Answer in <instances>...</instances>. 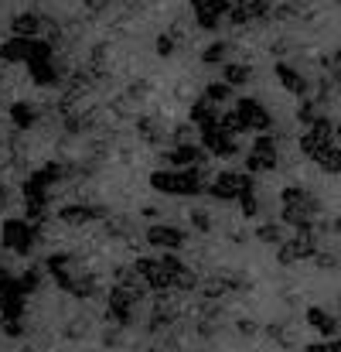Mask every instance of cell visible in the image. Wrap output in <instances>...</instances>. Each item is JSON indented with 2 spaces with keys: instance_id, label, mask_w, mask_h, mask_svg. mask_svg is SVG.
Wrapping results in <instances>:
<instances>
[{
  "instance_id": "6da1fadb",
  "label": "cell",
  "mask_w": 341,
  "mask_h": 352,
  "mask_svg": "<svg viewBox=\"0 0 341 352\" xmlns=\"http://www.w3.org/2000/svg\"><path fill=\"white\" fill-rule=\"evenodd\" d=\"M41 236L45 233L31 219H3V226H0V246L7 253H14V256H27L41 243Z\"/></svg>"
},
{
  "instance_id": "7a4b0ae2",
  "label": "cell",
  "mask_w": 341,
  "mask_h": 352,
  "mask_svg": "<svg viewBox=\"0 0 341 352\" xmlns=\"http://www.w3.org/2000/svg\"><path fill=\"white\" fill-rule=\"evenodd\" d=\"M249 192H256V182L249 171H219L209 185V195L215 202H239Z\"/></svg>"
},
{
  "instance_id": "3957f363",
  "label": "cell",
  "mask_w": 341,
  "mask_h": 352,
  "mask_svg": "<svg viewBox=\"0 0 341 352\" xmlns=\"http://www.w3.org/2000/svg\"><path fill=\"white\" fill-rule=\"evenodd\" d=\"M280 164V140L273 133H259L246 151V171L249 175H270Z\"/></svg>"
},
{
  "instance_id": "277c9868",
  "label": "cell",
  "mask_w": 341,
  "mask_h": 352,
  "mask_svg": "<svg viewBox=\"0 0 341 352\" xmlns=\"http://www.w3.org/2000/svg\"><path fill=\"white\" fill-rule=\"evenodd\" d=\"M143 243L161 250V253H181L188 246V233L181 226H174V223H154V226H147Z\"/></svg>"
},
{
  "instance_id": "5b68a950",
  "label": "cell",
  "mask_w": 341,
  "mask_h": 352,
  "mask_svg": "<svg viewBox=\"0 0 341 352\" xmlns=\"http://www.w3.org/2000/svg\"><path fill=\"white\" fill-rule=\"evenodd\" d=\"M113 212L103 206V202H69L58 209V223L62 226H89V223H99V219H110Z\"/></svg>"
},
{
  "instance_id": "8992f818",
  "label": "cell",
  "mask_w": 341,
  "mask_h": 352,
  "mask_svg": "<svg viewBox=\"0 0 341 352\" xmlns=\"http://www.w3.org/2000/svg\"><path fill=\"white\" fill-rule=\"evenodd\" d=\"M161 168H198V164H209V151L205 144H174L171 151H161L157 154Z\"/></svg>"
},
{
  "instance_id": "52a82bcc",
  "label": "cell",
  "mask_w": 341,
  "mask_h": 352,
  "mask_svg": "<svg viewBox=\"0 0 341 352\" xmlns=\"http://www.w3.org/2000/svg\"><path fill=\"white\" fill-rule=\"evenodd\" d=\"M235 117H239L242 133H246V130H252V133H270V130H273L270 110H266L259 100H252V96H242V100L235 103Z\"/></svg>"
},
{
  "instance_id": "ba28073f",
  "label": "cell",
  "mask_w": 341,
  "mask_h": 352,
  "mask_svg": "<svg viewBox=\"0 0 341 352\" xmlns=\"http://www.w3.org/2000/svg\"><path fill=\"white\" fill-rule=\"evenodd\" d=\"M27 311V294L17 287V277L0 280V318L3 322H21Z\"/></svg>"
},
{
  "instance_id": "9c48e42d",
  "label": "cell",
  "mask_w": 341,
  "mask_h": 352,
  "mask_svg": "<svg viewBox=\"0 0 341 352\" xmlns=\"http://www.w3.org/2000/svg\"><path fill=\"white\" fill-rule=\"evenodd\" d=\"M202 144L212 157H222V161H232L242 154V144L235 133H226L222 126H212V130H202Z\"/></svg>"
},
{
  "instance_id": "30bf717a",
  "label": "cell",
  "mask_w": 341,
  "mask_h": 352,
  "mask_svg": "<svg viewBox=\"0 0 341 352\" xmlns=\"http://www.w3.org/2000/svg\"><path fill=\"white\" fill-rule=\"evenodd\" d=\"M273 76H277V82H280V86L290 93V96H301V100H304V96L311 93V82H307V76H304L297 65H290L287 58H280V62L273 65Z\"/></svg>"
},
{
  "instance_id": "8fae6325",
  "label": "cell",
  "mask_w": 341,
  "mask_h": 352,
  "mask_svg": "<svg viewBox=\"0 0 341 352\" xmlns=\"http://www.w3.org/2000/svg\"><path fill=\"white\" fill-rule=\"evenodd\" d=\"M31 52H34V38L10 34V38L0 41V62L3 65H27L31 62Z\"/></svg>"
},
{
  "instance_id": "7c38bea8",
  "label": "cell",
  "mask_w": 341,
  "mask_h": 352,
  "mask_svg": "<svg viewBox=\"0 0 341 352\" xmlns=\"http://www.w3.org/2000/svg\"><path fill=\"white\" fill-rule=\"evenodd\" d=\"M314 253V236H294V239H287L283 246H277V263L280 267H294V263H301V260H307Z\"/></svg>"
},
{
  "instance_id": "4fadbf2b",
  "label": "cell",
  "mask_w": 341,
  "mask_h": 352,
  "mask_svg": "<svg viewBox=\"0 0 341 352\" xmlns=\"http://www.w3.org/2000/svg\"><path fill=\"white\" fill-rule=\"evenodd\" d=\"M137 137H140L143 144H150V147H161L164 140H171V123L154 117V113L137 117Z\"/></svg>"
},
{
  "instance_id": "5bb4252c",
  "label": "cell",
  "mask_w": 341,
  "mask_h": 352,
  "mask_svg": "<svg viewBox=\"0 0 341 352\" xmlns=\"http://www.w3.org/2000/svg\"><path fill=\"white\" fill-rule=\"evenodd\" d=\"M45 28H48V21L41 17V10H17V14H10V31L21 34V38H38Z\"/></svg>"
},
{
  "instance_id": "9a60e30c",
  "label": "cell",
  "mask_w": 341,
  "mask_h": 352,
  "mask_svg": "<svg viewBox=\"0 0 341 352\" xmlns=\"http://www.w3.org/2000/svg\"><path fill=\"white\" fill-rule=\"evenodd\" d=\"M7 120H10L14 130H34L41 123V110L34 103H27V100H14L10 110H7Z\"/></svg>"
},
{
  "instance_id": "2e32d148",
  "label": "cell",
  "mask_w": 341,
  "mask_h": 352,
  "mask_svg": "<svg viewBox=\"0 0 341 352\" xmlns=\"http://www.w3.org/2000/svg\"><path fill=\"white\" fill-rule=\"evenodd\" d=\"M219 120H222V110L215 103H209L205 96H198L188 107V123H195L198 130H212V126H219Z\"/></svg>"
},
{
  "instance_id": "e0dca14e",
  "label": "cell",
  "mask_w": 341,
  "mask_h": 352,
  "mask_svg": "<svg viewBox=\"0 0 341 352\" xmlns=\"http://www.w3.org/2000/svg\"><path fill=\"white\" fill-rule=\"evenodd\" d=\"M181 45H185V24H174L171 31H161V34L154 38V52H157L161 58H171Z\"/></svg>"
},
{
  "instance_id": "ac0fdd59",
  "label": "cell",
  "mask_w": 341,
  "mask_h": 352,
  "mask_svg": "<svg viewBox=\"0 0 341 352\" xmlns=\"http://www.w3.org/2000/svg\"><path fill=\"white\" fill-rule=\"evenodd\" d=\"M256 243H263V246H283L287 243V223H273V219H263L256 230Z\"/></svg>"
},
{
  "instance_id": "d6986e66",
  "label": "cell",
  "mask_w": 341,
  "mask_h": 352,
  "mask_svg": "<svg viewBox=\"0 0 341 352\" xmlns=\"http://www.w3.org/2000/svg\"><path fill=\"white\" fill-rule=\"evenodd\" d=\"M103 233L110 236V239L126 243V239L137 236V219L133 216H110V219H103Z\"/></svg>"
},
{
  "instance_id": "ffe728a7",
  "label": "cell",
  "mask_w": 341,
  "mask_h": 352,
  "mask_svg": "<svg viewBox=\"0 0 341 352\" xmlns=\"http://www.w3.org/2000/svg\"><path fill=\"white\" fill-rule=\"evenodd\" d=\"M232 55V41H226V38H215V41H209L205 45V52H202V65H209V69H222L226 62H232L228 58Z\"/></svg>"
},
{
  "instance_id": "44dd1931",
  "label": "cell",
  "mask_w": 341,
  "mask_h": 352,
  "mask_svg": "<svg viewBox=\"0 0 341 352\" xmlns=\"http://www.w3.org/2000/svg\"><path fill=\"white\" fill-rule=\"evenodd\" d=\"M307 325H311L321 339H328V336L338 332V318H335L331 311H325V308H307Z\"/></svg>"
},
{
  "instance_id": "7402d4cb",
  "label": "cell",
  "mask_w": 341,
  "mask_h": 352,
  "mask_svg": "<svg viewBox=\"0 0 341 352\" xmlns=\"http://www.w3.org/2000/svg\"><path fill=\"white\" fill-rule=\"evenodd\" d=\"M252 65H246V62H226L222 65V82H228L232 89H242V86H249L252 82Z\"/></svg>"
},
{
  "instance_id": "603a6c76",
  "label": "cell",
  "mask_w": 341,
  "mask_h": 352,
  "mask_svg": "<svg viewBox=\"0 0 341 352\" xmlns=\"http://www.w3.org/2000/svg\"><path fill=\"white\" fill-rule=\"evenodd\" d=\"M202 96H205L209 103H215V107L222 110V107H228V103H232V96H235V89H232L228 82H222V79H215V82H209V86L202 89Z\"/></svg>"
},
{
  "instance_id": "cb8c5ba5",
  "label": "cell",
  "mask_w": 341,
  "mask_h": 352,
  "mask_svg": "<svg viewBox=\"0 0 341 352\" xmlns=\"http://www.w3.org/2000/svg\"><path fill=\"white\" fill-rule=\"evenodd\" d=\"M45 274H48V270H41V267H27L24 274H17V287L31 298V294H38V291L45 287Z\"/></svg>"
},
{
  "instance_id": "d4e9b609",
  "label": "cell",
  "mask_w": 341,
  "mask_h": 352,
  "mask_svg": "<svg viewBox=\"0 0 341 352\" xmlns=\"http://www.w3.org/2000/svg\"><path fill=\"white\" fill-rule=\"evenodd\" d=\"M188 223H191V230H195L198 236H209L212 230H215V219H212L202 206H191V209H188Z\"/></svg>"
},
{
  "instance_id": "484cf974",
  "label": "cell",
  "mask_w": 341,
  "mask_h": 352,
  "mask_svg": "<svg viewBox=\"0 0 341 352\" xmlns=\"http://www.w3.org/2000/svg\"><path fill=\"white\" fill-rule=\"evenodd\" d=\"M110 113H116L119 120H130V117H137V103H133L126 93H119V96L110 100Z\"/></svg>"
},
{
  "instance_id": "4316f807",
  "label": "cell",
  "mask_w": 341,
  "mask_h": 352,
  "mask_svg": "<svg viewBox=\"0 0 341 352\" xmlns=\"http://www.w3.org/2000/svg\"><path fill=\"white\" fill-rule=\"evenodd\" d=\"M150 93H154V82H150V79H133V82H126V96H130L133 103L150 100Z\"/></svg>"
},
{
  "instance_id": "83f0119b",
  "label": "cell",
  "mask_w": 341,
  "mask_h": 352,
  "mask_svg": "<svg viewBox=\"0 0 341 352\" xmlns=\"http://www.w3.org/2000/svg\"><path fill=\"white\" fill-rule=\"evenodd\" d=\"M239 212H242L246 219H256V216H263V202H259V195H256V192L242 195V199H239Z\"/></svg>"
},
{
  "instance_id": "f1b7e54d",
  "label": "cell",
  "mask_w": 341,
  "mask_h": 352,
  "mask_svg": "<svg viewBox=\"0 0 341 352\" xmlns=\"http://www.w3.org/2000/svg\"><path fill=\"white\" fill-rule=\"evenodd\" d=\"M242 3H246V10L252 14V21L270 17V14H273V7H277V0H242Z\"/></svg>"
},
{
  "instance_id": "f546056e",
  "label": "cell",
  "mask_w": 341,
  "mask_h": 352,
  "mask_svg": "<svg viewBox=\"0 0 341 352\" xmlns=\"http://www.w3.org/2000/svg\"><path fill=\"white\" fill-rule=\"evenodd\" d=\"M86 336H89V322H86V318H75V322L65 325V339H69V342H79V339H86Z\"/></svg>"
},
{
  "instance_id": "4dcf8cb0",
  "label": "cell",
  "mask_w": 341,
  "mask_h": 352,
  "mask_svg": "<svg viewBox=\"0 0 341 352\" xmlns=\"http://www.w3.org/2000/svg\"><path fill=\"white\" fill-rule=\"evenodd\" d=\"M123 332H126V329H119V325L106 329V332H103V346H106V349H119V346H123Z\"/></svg>"
},
{
  "instance_id": "1f68e13d",
  "label": "cell",
  "mask_w": 341,
  "mask_h": 352,
  "mask_svg": "<svg viewBox=\"0 0 341 352\" xmlns=\"http://www.w3.org/2000/svg\"><path fill=\"white\" fill-rule=\"evenodd\" d=\"M235 332L246 336V339H256V336H259V325H256L252 318H239V322H235Z\"/></svg>"
},
{
  "instance_id": "d6a6232c",
  "label": "cell",
  "mask_w": 341,
  "mask_h": 352,
  "mask_svg": "<svg viewBox=\"0 0 341 352\" xmlns=\"http://www.w3.org/2000/svg\"><path fill=\"white\" fill-rule=\"evenodd\" d=\"M249 239H256L249 230H228V243H235V246H246Z\"/></svg>"
},
{
  "instance_id": "836d02e7",
  "label": "cell",
  "mask_w": 341,
  "mask_h": 352,
  "mask_svg": "<svg viewBox=\"0 0 341 352\" xmlns=\"http://www.w3.org/2000/svg\"><path fill=\"white\" fill-rule=\"evenodd\" d=\"M82 3H86V7L93 10V14H103V10H106V7H110L113 0H82Z\"/></svg>"
},
{
  "instance_id": "e575fe53",
  "label": "cell",
  "mask_w": 341,
  "mask_h": 352,
  "mask_svg": "<svg viewBox=\"0 0 341 352\" xmlns=\"http://www.w3.org/2000/svg\"><path fill=\"white\" fill-rule=\"evenodd\" d=\"M304 352H331V342H307Z\"/></svg>"
},
{
  "instance_id": "d590c367",
  "label": "cell",
  "mask_w": 341,
  "mask_h": 352,
  "mask_svg": "<svg viewBox=\"0 0 341 352\" xmlns=\"http://www.w3.org/2000/svg\"><path fill=\"white\" fill-rule=\"evenodd\" d=\"M0 209H7V188L0 185Z\"/></svg>"
},
{
  "instance_id": "8d00e7d4",
  "label": "cell",
  "mask_w": 341,
  "mask_h": 352,
  "mask_svg": "<svg viewBox=\"0 0 341 352\" xmlns=\"http://www.w3.org/2000/svg\"><path fill=\"white\" fill-rule=\"evenodd\" d=\"M331 352H341V339H335V342H331Z\"/></svg>"
},
{
  "instance_id": "74e56055",
  "label": "cell",
  "mask_w": 341,
  "mask_h": 352,
  "mask_svg": "<svg viewBox=\"0 0 341 352\" xmlns=\"http://www.w3.org/2000/svg\"><path fill=\"white\" fill-rule=\"evenodd\" d=\"M0 103H3V86H0Z\"/></svg>"
},
{
  "instance_id": "f35d334b",
  "label": "cell",
  "mask_w": 341,
  "mask_h": 352,
  "mask_svg": "<svg viewBox=\"0 0 341 352\" xmlns=\"http://www.w3.org/2000/svg\"><path fill=\"white\" fill-rule=\"evenodd\" d=\"M338 69H341V48H338Z\"/></svg>"
},
{
  "instance_id": "ab89813d",
  "label": "cell",
  "mask_w": 341,
  "mask_h": 352,
  "mask_svg": "<svg viewBox=\"0 0 341 352\" xmlns=\"http://www.w3.org/2000/svg\"><path fill=\"white\" fill-rule=\"evenodd\" d=\"M0 332H3V318H0Z\"/></svg>"
},
{
  "instance_id": "60d3db41",
  "label": "cell",
  "mask_w": 341,
  "mask_h": 352,
  "mask_svg": "<svg viewBox=\"0 0 341 352\" xmlns=\"http://www.w3.org/2000/svg\"><path fill=\"white\" fill-rule=\"evenodd\" d=\"M338 137H341V126H338Z\"/></svg>"
}]
</instances>
